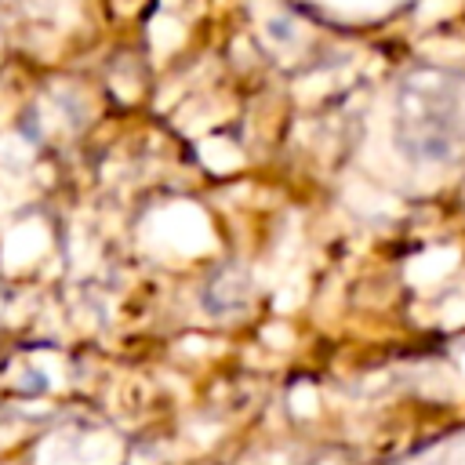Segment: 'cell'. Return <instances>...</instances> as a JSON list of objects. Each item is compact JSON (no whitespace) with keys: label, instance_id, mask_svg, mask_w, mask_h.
I'll return each instance as SVG.
<instances>
[{"label":"cell","instance_id":"6da1fadb","mask_svg":"<svg viewBox=\"0 0 465 465\" xmlns=\"http://www.w3.org/2000/svg\"><path fill=\"white\" fill-rule=\"evenodd\" d=\"M396 149L414 163H458L465 156V73L414 69L392 98Z\"/></svg>","mask_w":465,"mask_h":465}]
</instances>
